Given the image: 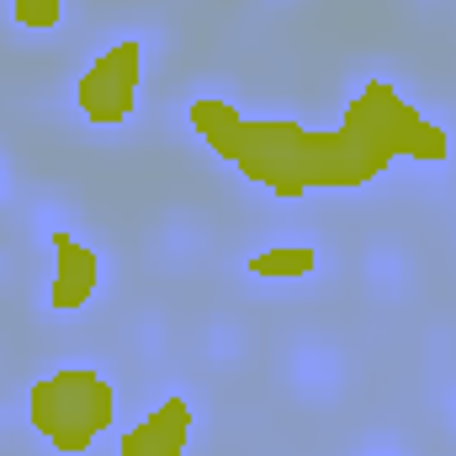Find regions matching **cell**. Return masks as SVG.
Returning a JSON list of instances; mask_svg holds the SVG:
<instances>
[{"mask_svg": "<svg viewBox=\"0 0 456 456\" xmlns=\"http://www.w3.org/2000/svg\"><path fill=\"white\" fill-rule=\"evenodd\" d=\"M366 456H403V452H366Z\"/></svg>", "mask_w": 456, "mask_h": 456, "instance_id": "9c48e42d", "label": "cell"}, {"mask_svg": "<svg viewBox=\"0 0 456 456\" xmlns=\"http://www.w3.org/2000/svg\"><path fill=\"white\" fill-rule=\"evenodd\" d=\"M398 159L446 165L452 133L425 117L393 80H361L345 102L340 122L330 127V191H355L382 181Z\"/></svg>", "mask_w": 456, "mask_h": 456, "instance_id": "7a4b0ae2", "label": "cell"}, {"mask_svg": "<svg viewBox=\"0 0 456 456\" xmlns=\"http://www.w3.org/2000/svg\"><path fill=\"white\" fill-rule=\"evenodd\" d=\"M186 127L213 149V159L276 202L330 191V127H308L297 117H249L224 96H197L186 107Z\"/></svg>", "mask_w": 456, "mask_h": 456, "instance_id": "6da1fadb", "label": "cell"}, {"mask_svg": "<svg viewBox=\"0 0 456 456\" xmlns=\"http://www.w3.org/2000/svg\"><path fill=\"white\" fill-rule=\"evenodd\" d=\"M5 11L27 32H53L64 21V0H5Z\"/></svg>", "mask_w": 456, "mask_h": 456, "instance_id": "ba28073f", "label": "cell"}, {"mask_svg": "<svg viewBox=\"0 0 456 456\" xmlns=\"http://www.w3.org/2000/svg\"><path fill=\"white\" fill-rule=\"evenodd\" d=\"M138 96H143V37H117L75 75V112L96 133L127 127Z\"/></svg>", "mask_w": 456, "mask_h": 456, "instance_id": "277c9868", "label": "cell"}, {"mask_svg": "<svg viewBox=\"0 0 456 456\" xmlns=\"http://www.w3.org/2000/svg\"><path fill=\"white\" fill-rule=\"evenodd\" d=\"M244 271L255 281H303L319 271V255H314V244H271V249H255L244 260Z\"/></svg>", "mask_w": 456, "mask_h": 456, "instance_id": "52a82bcc", "label": "cell"}, {"mask_svg": "<svg viewBox=\"0 0 456 456\" xmlns=\"http://www.w3.org/2000/svg\"><path fill=\"white\" fill-rule=\"evenodd\" d=\"M21 419L48 452L86 456L117 436V387L96 366H53L27 382Z\"/></svg>", "mask_w": 456, "mask_h": 456, "instance_id": "3957f363", "label": "cell"}, {"mask_svg": "<svg viewBox=\"0 0 456 456\" xmlns=\"http://www.w3.org/2000/svg\"><path fill=\"white\" fill-rule=\"evenodd\" d=\"M197 430L191 398H159L143 419L117 430V456H186Z\"/></svg>", "mask_w": 456, "mask_h": 456, "instance_id": "8992f818", "label": "cell"}, {"mask_svg": "<svg viewBox=\"0 0 456 456\" xmlns=\"http://www.w3.org/2000/svg\"><path fill=\"white\" fill-rule=\"evenodd\" d=\"M0 191H5V181H0Z\"/></svg>", "mask_w": 456, "mask_h": 456, "instance_id": "30bf717a", "label": "cell"}, {"mask_svg": "<svg viewBox=\"0 0 456 456\" xmlns=\"http://www.w3.org/2000/svg\"><path fill=\"white\" fill-rule=\"evenodd\" d=\"M53 276H48V308L53 314H86L102 297V249L86 244L75 228H48Z\"/></svg>", "mask_w": 456, "mask_h": 456, "instance_id": "5b68a950", "label": "cell"}]
</instances>
